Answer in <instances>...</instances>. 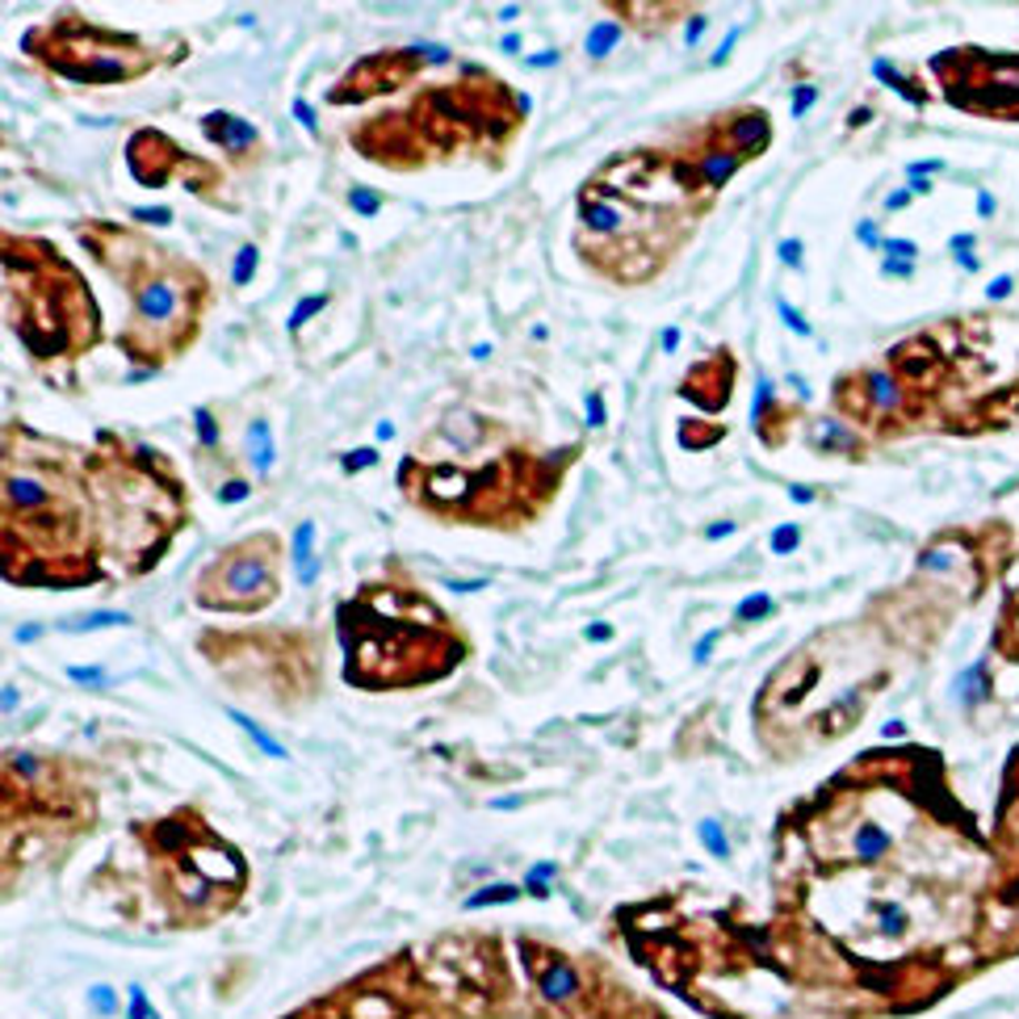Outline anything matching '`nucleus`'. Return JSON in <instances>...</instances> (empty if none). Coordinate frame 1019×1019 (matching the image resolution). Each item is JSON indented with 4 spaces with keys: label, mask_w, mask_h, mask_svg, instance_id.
I'll use <instances>...</instances> for the list:
<instances>
[{
    "label": "nucleus",
    "mask_w": 1019,
    "mask_h": 1019,
    "mask_svg": "<svg viewBox=\"0 0 1019 1019\" xmlns=\"http://www.w3.org/2000/svg\"><path fill=\"white\" fill-rule=\"evenodd\" d=\"M134 223H148V226H169L172 223V210L169 206H139L131 210Z\"/></svg>",
    "instance_id": "obj_26"
},
{
    "label": "nucleus",
    "mask_w": 1019,
    "mask_h": 1019,
    "mask_svg": "<svg viewBox=\"0 0 1019 1019\" xmlns=\"http://www.w3.org/2000/svg\"><path fill=\"white\" fill-rule=\"evenodd\" d=\"M584 407H587V424H592V428H601L604 420H608V412H604V398L596 395V391H587L584 395Z\"/></svg>",
    "instance_id": "obj_32"
},
{
    "label": "nucleus",
    "mask_w": 1019,
    "mask_h": 1019,
    "mask_svg": "<svg viewBox=\"0 0 1019 1019\" xmlns=\"http://www.w3.org/2000/svg\"><path fill=\"white\" fill-rule=\"evenodd\" d=\"M906 202H910V193H906V189H898V193H889V198H886L889 210H902Z\"/></svg>",
    "instance_id": "obj_47"
},
{
    "label": "nucleus",
    "mask_w": 1019,
    "mask_h": 1019,
    "mask_svg": "<svg viewBox=\"0 0 1019 1019\" xmlns=\"http://www.w3.org/2000/svg\"><path fill=\"white\" fill-rule=\"evenodd\" d=\"M705 30H709V18H700V13L697 18H688V26H684V42H697Z\"/></svg>",
    "instance_id": "obj_40"
},
{
    "label": "nucleus",
    "mask_w": 1019,
    "mask_h": 1019,
    "mask_svg": "<svg viewBox=\"0 0 1019 1019\" xmlns=\"http://www.w3.org/2000/svg\"><path fill=\"white\" fill-rule=\"evenodd\" d=\"M471 357H474V361H487V357H491V344H487V340H483V344H474Z\"/></svg>",
    "instance_id": "obj_55"
},
{
    "label": "nucleus",
    "mask_w": 1019,
    "mask_h": 1019,
    "mask_svg": "<svg viewBox=\"0 0 1019 1019\" xmlns=\"http://www.w3.org/2000/svg\"><path fill=\"white\" fill-rule=\"evenodd\" d=\"M776 311H780V320H785V327H789V332H797V336H810V323L801 320V311H793L785 299H776Z\"/></svg>",
    "instance_id": "obj_28"
},
{
    "label": "nucleus",
    "mask_w": 1019,
    "mask_h": 1019,
    "mask_svg": "<svg viewBox=\"0 0 1019 1019\" xmlns=\"http://www.w3.org/2000/svg\"><path fill=\"white\" fill-rule=\"evenodd\" d=\"M584 638L587 642H608V638H613V625H587Z\"/></svg>",
    "instance_id": "obj_42"
},
{
    "label": "nucleus",
    "mask_w": 1019,
    "mask_h": 1019,
    "mask_svg": "<svg viewBox=\"0 0 1019 1019\" xmlns=\"http://www.w3.org/2000/svg\"><path fill=\"white\" fill-rule=\"evenodd\" d=\"M256 264H261V248H256V244L240 248V256H235V269H231V285H248V282H252Z\"/></svg>",
    "instance_id": "obj_20"
},
{
    "label": "nucleus",
    "mask_w": 1019,
    "mask_h": 1019,
    "mask_svg": "<svg viewBox=\"0 0 1019 1019\" xmlns=\"http://www.w3.org/2000/svg\"><path fill=\"white\" fill-rule=\"evenodd\" d=\"M89 1002L97 1007V1016H113V1011H118V995H113L110 986H93V990H89Z\"/></svg>",
    "instance_id": "obj_29"
},
{
    "label": "nucleus",
    "mask_w": 1019,
    "mask_h": 1019,
    "mask_svg": "<svg viewBox=\"0 0 1019 1019\" xmlns=\"http://www.w3.org/2000/svg\"><path fill=\"white\" fill-rule=\"evenodd\" d=\"M226 717H231V722H235V726H240V730H244V735L252 738V743H256L264 755H273V759H285V747L273 735H269V730H264L261 722H252V717L240 714V709H226Z\"/></svg>",
    "instance_id": "obj_15"
},
{
    "label": "nucleus",
    "mask_w": 1019,
    "mask_h": 1019,
    "mask_svg": "<svg viewBox=\"0 0 1019 1019\" xmlns=\"http://www.w3.org/2000/svg\"><path fill=\"white\" fill-rule=\"evenodd\" d=\"M773 613V596L768 592H751V596H743L735 608V622H759V617H768Z\"/></svg>",
    "instance_id": "obj_18"
},
{
    "label": "nucleus",
    "mask_w": 1019,
    "mask_h": 1019,
    "mask_svg": "<svg viewBox=\"0 0 1019 1019\" xmlns=\"http://www.w3.org/2000/svg\"><path fill=\"white\" fill-rule=\"evenodd\" d=\"M735 528H738L735 521H717V525H709V528H705V537H709V542H722V537H730Z\"/></svg>",
    "instance_id": "obj_41"
},
{
    "label": "nucleus",
    "mask_w": 1019,
    "mask_h": 1019,
    "mask_svg": "<svg viewBox=\"0 0 1019 1019\" xmlns=\"http://www.w3.org/2000/svg\"><path fill=\"white\" fill-rule=\"evenodd\" d=\"M4 500H9V512H42L47 508V500H51V491H47V483L42 478H34V474H18L9 471V478H4Z\"/></svg>",
    "instance_id": "obj_7"
},
{
    "label": "nucleus",
    "mask_w": 1019,
    "mask_h": 1019,
    "mask_svg": "<svg viewBox=\"0 0 1019 1019\" xmlns=\"http://www.w3.org/2000/svg\"><path fill=\"white\" fill-rule=\"evenodd\" d=\"M491 806H495V810H516V806H521V797H500V801H491Z\"/></svg>",
    "instance_id": "obj_53"
},
{
    "label": "nucleus",
    "mask_w": 1019,
    "mask_h": 1019,
    "mask_svg": "<svg viewBox=\"0 0 1019 1019\" xmlns=\"http://www.w3.org/2000/svg\"><path fill=\"white\" fill-rule=\"evenodd\" d=\"M931 72L940 75L944 97L957 110L1019 122V56L957 47L931 59Z\"/></svg>",
    "instance_id": "obj_1"
},
{
    "label": "nucleus",
    "mask_w": 1019,
    "mask_h": 1019,
    "mask_svg": "<svg viewBox=\"0 0 1019 1019\" xmlns=\"http://www.w3.org/2000/svg\"><path fill=\"white\" fill-rule=\"evenodd\" d=\"M391 436H395V424H391V420H382V424H377V441H391Z\"/></svg>",
    "instance_id": "obj_54"
},
{
    "label": "nucleus",
    "mask_w": 1019,
    "mask_h": 1019,
    "mask_svg": "<svg viewBox=\"0 0 1019 1019\" xmlns=\"http://www.w3.org/2000/svg\"><path fill=\"white\" fill-rule=\"evenodd\" d=\"M118 625H131V613H118V608H97L89 617H75V622H59L63 634H93V629H118Z\"/></svg>",
    "instance_id": "obj_14"
},
{
    "label": "nucleus",
    "mask_w": 1019,
    "mask_h": 1019,
    "mask_svg": "<svg viewBox=\"0 0 1019 1019\" xmlns=\"http://www.w3.org/2000/svg\"><path fill=\"white\" fill-rule=\"evenodd\" d=\"M244 453H248V462H252V471L256 474L273 471L278 450H273V428H269V420H252V424L244 428Z\"/></svg>",
    "instance_id": "obj_10"
},
{
    "label": "nucleus",
    "mask_w": 1019,
    "mask_h": 1019,
    "mask_svg": "<svg viewBox=\"0 0 1019 1019\" xmlns=\"http://www.w3.org/2000/svg\"><path fill=\"white\" fill-rule=\"evenodd\" d=\"M537 986H542V995L549 1002H566L579 995V978H575V969L563 957H549L546 965H537Z\"/></svg>",
    "instance_id": "obj_9"
},
{
    "label": "nucleus",
    "mask_w": 1019,
    "mask_h": 1019,
    "mask_svg": "<svg viewBox=\"0 0 1019 1019\" xmlns=\"http://www.w3.org/2000/svg\"><path fill=\"white\" fill-rule=\"evenodd\" d=\"M131 1019H160L148 1007V999H143V990H139V986H131Z\"/></svg>",
    "instance_id": "obj_37"
},
{
    "label": "nucleus",
    "mask_w": 1019,
    "mask_h": 1019,
    "mask_svg": "<svg viewBox=\"0 0 1019 1019\" xmlns=\"http://www.w3.org/2000/svg\"><path fill=\"white\" fill-rule=\"evenodd\" d=\"M995 646H999L1007 659L1019 663V584H1011V592H1007V604H1002V629L995 634Z\"/></svg>",
    "instance_id": "obj_13"
},
{
    "label": "nucleus",
    "mask_w": 1019,
    "mask_h": 1019,
    "mask_svg": "<svg viewBox=\"0 0 1019 1019\" xmlns=\"http://www.w3.org/2000/svg\"><path fill=\"white\" fill-rule=\"evenodd\" d=\"M294 118H299L302 127H306V134H320V118H315V105H311V101L294 97Z\"/></svg>",
    "instance_id": "obj_30"
},
{
    "label": "nucleus",
    "mask_w": 1019,
    "mask_h": 1019,
    "mask_svg": "<svg viewBox=\"0 0 1019 1019\" xmlns=\"http://www.w3.org/2000/svg\"><path fill=\"white\" fill-rule=\"evenodd\" d=\"M768 139H773V122H768V113L764 110H747L730 122V143H735L738 155L764 151L768 148Z\"/></svg>",
    "instance_id": "obj_6"
},
{
    "label": "nucleus",
    "mask_w": 1019,
    "mask_h": 1019,
    "mask_svg": "<svg viewBox=\"0 0 1019 1019\" xmlns=\"http://www.w3.org/2000/svg\"><path fill=\"white\" fill-rule=\"evenodd\" d=\"M856 235H860L865 244H872V248L881 244V240H877V231H872V223H860V226H856Z\"/></svg>",
    "instance_id": "obj_46"
},
{
    "label": "nucleus",
    "mask_w": 1019,
    "mask_h": 1019,
    "mask_svg": "<svg viewBox=\"0 0 1019 1019\" xmlns=\"http://www.w3.org/2000/svg\"><path fill=\"white\" fill-rule=\"evenodd\" d=\"M814 101H818V89H814V84H801V89L793 93V118H806Z\"/></svg>",
    "instance_id": "obj_31"
},
{
    "label": "nucleus",
    "mask_w": 1019,
    "mask_h": 1019,
    "mask_svg": "<svg viewBox=\"0 0 1019 1019\" xmlns=\"http://www.w3.org/2000/svg\"><path fill=\"white\" fill-rule=\"evenodd\" d=\"M370 466H377V450H353L340 457V471L344 474H357V471H370Z\"/></svg>",
    "instance_id": "obj_25"
},
{
    "label": "nucleus",
    "mask_w": 1019,
    "mask_h": 1019,
    "mask_svg": "<svg viewBox=\"0 0 1019 1019\" xmlns=\"http://www.w3.org/2000/svg\"><path fill=\"white\" fill-rule=\"evenodd\" d=\"M193 424H198V441H202L206 450H214V445H219V424H214V412H210V407H198V412H193Z\"/></svg>",
    "instance_id": "obj_24"
},
{
    "label": "nucleus",
    "mask_w": 1019,
    "mask_h": 1019,
    "mask_svg": "<svg viewBox=\"0 0 1019 1019\" xmlns=\"http://www.w3.org/2000/svg\"><path fill=\"white\" fill-rule=\"evenodd\" d=\"M349 206L357 210L361 219H374L377 210H382V198H377L374 189H361L357 185V189H349Z\"/></svg>",
    "instance_id": "obj_23"
},
{
    "label": "nucleus",
    "mask_w": 1019,
    "mask_h": 1019,
    "mask_svg": "<svg viewBox=\"0 0 1019 1019\" xmlns=\"http://www.w3.org/2000/svg\"><path fill=\"white\" fill-rule=\"evenodd\" d=\"M789 500H793V504H810L814 491H810V487H793V491H789Z\"/></svg>",
    "instance_id": "obj_48"
},
{
    "label": "nucleus",
    "mask_w": 1019,
    "mask_h": 1019,
    "mask_svg": "<svg viewBox=\"0 0 1019 1019\" xmlns=\"http://www.w3.org/2000/svg\"><path fill=\"white\" fill-rule=\"evenodd\" d=\"M717 642H722V629H709V634H700L697 646H693V659H697V663H709V655H714Z\"/></svg>",
    "instance_id": "obj_33"
},
{
    "label": "nucleus",
    "mask_w": 1019,
    "mask_h": 1019,
    "mask_svg": "<svg viewBox=\"0 0 1019 1019\" xmlns=\"http://www.w3.org/2000/svg\"><path fill=\"white\" fill-rule=\"evenodd\" d=\"M38 634H42V629H38V625H21V629H18V642H34V638H38Z\"/></svg>",
    "instance_id": "obj_50"
},
{
    "label": "nucleus",
    "mask_w": 1019,
    "mask_h": 1019,
    "mask_svg": "<svg viewBox=\"0 0 1019 1019\" xmlns=\"http://www.w3.org/2000/svg\"><path fill=\"white\" fill-rule=\"evenodd\" d=\"M776 252H780V261L789 264V269H801V252H806V248H801V240H780V248H776Z\"/></svg>",
    "instance_id": "obj_35"
},
{
    "label": "nucleus",
    "mask_w": 1019,
    "mask_h": 1019,
    "mask_svg": "<svg viewBox=\"0 0 1019 1019\" xmlns=\"http://www.w3.org/2000/svg\"><path fill=\"white\" fill-rule=\"evenodd\" d=\"M659 344H663V353H676V349H679V327H663Z\"/></svg>",
    "instance_id": "obj_43"
},
{
    "label": "nucleus",
    "mask_w": 1019,
    "mask_h": 1019,
    "mask_svg": "<svg viewBox=\"0 0 1019 1019\" xmlns=\"http://www.w3.org/2000/svg\"><path fill=\"white\" fill-rule=\"evenodd\" d=\"M995 856L999 865L1019 860V747L1007 759L1002 773V793H999V827H995Z\"/></svg>",
    "instance_id": "obj_4"
},
{
    "label": "nucleus",
    "mask_w": 1019,
    "mask_h": 1019,
    "mask_svg": "<svg viewBox=\"0 0 1019 1019\" xmlns=\"http://www.w3.org/2000/svg\"><path fill=\"white\" fill-rule=\"evenodd\" d=\"M738 164H743V155H735L730 148H714L700 155L697 172L709 189H722V185H730V176L738 172Z\"/></svg>",
    "instance_id": "obj_11"
},
{
    "label": "nucleus",
    "mask_w": 1019,
    "mask_h": 1019,
    "mask_svg": "<svg viewBox=\"0 0 1019 1019\" xmlns=\"http://www.w3.org/2000/svg\"><path fill=\"white\" fill-rule=\"evenodd\" d=\"M248 495H252V487H248L244 478H231V483L219 491V500H223V504H244Z\"/></svg>",
    "instance_id": "obj_34"
},
{
    "label": "nucleus",
    "mask_w": 1019,
    "mask_h": 1019,
    "mask_svg": "<svg viewBox=\"0 0 1019 1019\" xmlns=\"http://www.w3.org/2000/svg\"><path fill=\"white\" fill-rule=\"evenodd\" d=\"M278 596V537L256 533L231 549H223L202 571L198 604L206 608H231V613H256Z\"/></svg>",
    "instance_id": "obj_2"
},
{
    "label": "nucleus",
    "mask_w": 1019,
    "mask_h": 1019,
    "mask_svg": "<svg viewBox=\"0 0 1019 1019\" xmlns=\"http://www.w3.org/2000/svg\"><path fill=\"white\" fill-rule=\"evenodd\" d=\"M290 558H294V575H299L302 587H311L320 579L323 558L315 554V521H302L294 528V546H290Z\"/></svg>",
    "instance_id": "obj_8"
},
{
    "label": "nucleus",
    "mask_w": 1019,
    "mask_h": 1019,
    "mask_svg": "<svg viewBox=\"0 0 1019 1019\" xmlns=\"http://www.w3.org/2000/svg\"><path fill=\"white\" fill-rule=\"evenodd\" d=\"M500 51H508V56H516V51H521V38H516V34H508V38H504V42H500Z\"/></svg>",
    "instance_id": "obj_51"
},
{
    "label": "nucleus",
    "mask_w": 1019,
    "mask_h": 1019,
    "mask_svg": "<svg viewBox=\"0 0 1019 1019\" xmlns=\"http://www.w3.org/2000/svg\"><path fill=\"white\" fill-rule=\"evenodd\" d=\"M886 252H894V261H915V252H919V248L910 244V240H889Z\"/></svg>",
    "instance_id": "obj_39"
},
{
    "label": "nucleus",
    "mask_w": 1019,
    "mask_h": 1019,
    "mask_svg": "<svg viewBox=\"0 0 1019 1019\" xmlns=\"http://www.w3.org/2000/svg\"><path fill=\"white\" fill-rule=\"evenodd\" d=\"M68 676H72L75 684H105V679H110L101 667H68Z\"/></svg>",
    "instance_id": "obj_36"
},
{
    "label": "nucleus",
    "mask_w": 1019,
    "mask_h": 1019,
    "mask_svg": "<svg viewBox=\"0 0 1019 1019\" xmlns=\"http://www.w3.org/2000/svg\"><path fill=\"white\" fill-rule=\"evenodd\" d=\"M181 320H185V290H181V282L169 278V273H143V278H134V327L139 332L131 340H122V344L134 349L139 336H151L160 344V336L172 332Z\"/></svg>",
    "instance_id": "obj_3"
},
{
    "label": "nucleus",
    "mask_w": 1019,
    "mask_h": 1019,
    "mask_svg": "<svg viewBox=\"0 0 1019 1019\" xmlns=\"http://www.w3.org/2000/svg\"><path fill=\"white\" fill-rule=\"evenodd\" d=\"M697 830H700V844L709 848V856H717V860H726V856H730V839H726V830H722L717 818H705Z\"/></svg>",
    "instance_id": "obj_19"
},
{
    "label": "nucleus",
    "mask_w": 1019,
    "mask_h": 1019,
    "mask_svg": "<svg viewBox=\"0 0 1019 1019\" xmlns=\"http://www.w3.org/2000/svg\"><path fill=\"white\" fill-rule=\"evenodd\" d=\"M579 219H584L587 231H596V235H617L625 226L622 210H613L608 202H601V198H584L579 202Z\"/></svg>",
    "instance_id": "obj_12"
},
{
    "label": "nucleus",
    "mask_w": 1019,
    "mask_h": 1019,
    "mask_svg": "<svg viewBox=\"0 0 1019 1019\" xmlns=\"http://www.w3.org/2000/svg\"><path fill=\"white\" fill-rule=\"evenodd\" d=\"M202 131H206V139L214 143V148L231 151V155H248V151L261 148V131L248 122V118H240V113H206L202 118Z\"/></svg>",
    "instance_id": "obj_5"
},
{
    "label": "nucleus",
    "mask_w": 1019,
    "mask_h": 1019,
    "mask_svg": "<svg viewBox=\"0 0 1019 1019\" xmlns=\"http://www.w3.org/2000/svg\"><path fill=\"white\" fill-rule=\"evenodd\" d=\"M512 898H521V889L516 886H487L466 898V910H483V906H491V902H512Z\"/></svg>",
    "instance_id": "obj_21"
},
{
    "label": "nucleus",
    "mask_w": 1019,
    "mask_h": 1019,
    "mask_svg": "<svg viewBox=\"0 0 1019 1019\" xmlns=\"http://www.w3.org/2000/svg\"><path fill=\"white\" fill-rule=\"evenodd\" d=\"M1007 290H1011V278H999V282L990 285V299H1002V294H1007Z\"/></svg>",
    "instance_id": "obj_49"
},
{
    "label": "nucleus",
    "mask_w": 1019,
    "mask_h": 1019,
    "mask_svg": "<svg viewBox=\"0 0 1019 1019\" xmlns=\"http://www.w3.org/2000/svg\"><path fill=\"white\" fill-rule=\"evenodd\" d=\"M4 709H18V688L13 684H4Z\"/></svg>",
    "instance_id": "obj_52"
},
{
    "label": "nucleus",
    "mask_w": 1019,
    "mask_h": 1019,
    "mask_svg": "<svg viewBox=\"0 0 1019 1019\" xmlns=\"http://www.w3.org/2000/svg\"><path fill=\"white\" fill-rule=\"evenodd\" d=\"M797 542H801V528H797V525H780L773 533V554H789V549H797Z\"/></svg>",
    "instance_id": "obj_27"
},
{
    "label": "nucleus",
    "mask_w": 1019,
    "mask_h": 1019,
    "mask_svg": "<svg viewBox=\"0 0 1019 1019\" xmlns=\"http://www.w3.org/2000/svg\"><path fill=\"white\" fill-rule=\"evenodd\" d=\"M327 302H332V294H306V299H302L299 306L290 311V332H302V327L315 320V315H320Z\"/></svg>",
    "instance_id": "obj_17"
},
{
    "label": "nucleus",
    "mask_w": 1019,
    "mask_h": 1019,
    "mask_svg": "<svg viewBox=\"0 0 1019 1019\" xmlns=\"http://www.w3.org/2000/svg\"><path fill=\"white\" fill-rule=\"evenodd\" d=\"M558 59H563L558 51H542V56H528V68H554Z\"/></svg>",
    "instance_id": "obj_44"
},
{
    "label": "nucleus",
    "mask_w": 1019,
    "mask_h": 1019,
    "mask_svg": "<svg viewBox=\"0 0 1019 1019\" xmlns=\"http://www.w3.org/2000/svg\"><path fill=\"white\" fill-rule=\"evenodd\" d=\"M738 34H743V30H730V34L722 38V47H717V51H714V59H709L714 68H722V63L730 59V51H735V47H738Z\"/></svg>",
    "instance_id": "obj_38"
},
{
    "label": "nucleus",
    "mask_w": 1019,
    "mask_h": 1019,
    "mask_svg": "<svg viewBox=\"0 0 1019 1019\" xmlns=\"http://www.w3.org/2000/svg\"><path fill=\"white\" fill-rule=\"evenodd\" d=\"M886 278H910V261H886Z\"/></svg>",
    "instance_id": "obj_45"
},
{
    "label": "nucleus",
    "mask_w": 1019,
    "mask_h": 1019,
    "mask_svg": "<svg viewBox=\"0 0 1019 1019\" xmlns=\"http://www.w3.org/2000/svg\"><path fill=\"white\" fill-rule=\"evenodd\" d=\"M554 872H558V865H554V860H542V865H533V868H528V877H525V889L533 894V898H546L549 881H554Z\"/></svg>",
    "instance_id": "obj_22"
},
{
    "label": "nucleus",
    "mask_w": 1019,
    "mask_h": 1019,
    "mask_svg": "<svg viewBox=\"0 0 1019 1019\" xmlns=\"http://www.w3.org/2000/svg\"><path fill=\"white\" fill-rule=\"evenodd\" d=\"M617 42H622V26H617V21H596V26L587 30L584 47H587V56L592 59H604L613 47H617Z\"/></svg>",
    "instance_id": "obj_16"
},
{
    "label": "nucleus",
    "mask_w": 1019,
    "mask_h": 1019,
    "mask_svg": "<svg viewBox=\"0 0 1019 1019\" xmlns=\"http://www.w3.org/2000/svg\"><path fill=\"white\" fill-rule=\"evenodd\" d=\"M516 18H521V9H516V4H504V9H500V21H516Z\"/></svg>",
    "instance_id": "obj_56"
}]
</instances>
